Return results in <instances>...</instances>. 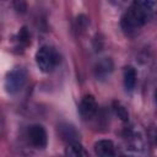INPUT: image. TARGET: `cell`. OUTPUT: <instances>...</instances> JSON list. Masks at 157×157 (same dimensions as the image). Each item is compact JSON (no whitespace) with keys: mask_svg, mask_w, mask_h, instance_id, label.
Wrapping results in <instances>:
<instances>
[{"mask_svg":"<svg viewBox=\"0 0 157 157\" xmlns=\"http://www.w3.org/2000/svg\"><path fill=\"white\" fill-rule=\"evenodd\" d=\"M157 16V0H132L120 18V27L126 36H134L142 26Z\"/></svg>","mask_w":157,"mask_h":157,"instance_id":"1","label":"cell"},{"mask_svg":"<svg viewBox=\"0 0 157 157\" xmlns=\"http://www.w3.org/2000/svg\"><path fill=\"white\" fill-rule=\"evenodd\" d=\"M36 63L42 72H52L59 63V55L49 45H42L36 53Z\"/></svg>","mask_w":157,"mask_h":157,"instance_id":"2","label":"cell"},{"mask_svg":"<svg viewBox=\"0 0 157 157\" xmlns=\"http://www.w3.org/2000/svg\"><path fill=\"white\" fill-rule=\"evenodd\" d=\"M27 81V72L23 69H13L11 71H9L5 76V90L9 94H15L17 92H20L25 83Z\"/></svg>","mask_w":157,"mask_h":157,"instance_id":"3","label":"cell"},{"mask_svg":"<svg viewBox=\"0 0 157 157\" xmlns=\"http://www.w3.org/2000/svg\"><path fill=\"white\" fill-rule=\"evenodd\" d=\"M28 142L36 148H44L48 144V135L45 129L39 124H33L27 130Z\"/></svg>","mask_w":157,"mask_h":157,"instance_id":"4","label":"cell"},{"mask_svg":"<svg viewBox=\"0 0 157 157\" xmlns=\"http://www.w3.org/2000/svg\"><path fill=\"white\" fill-rule=\"evenodd\" d=\"M126 151L130 153H142L145 150V140L142 135L132 129L126 131Z\"/></svg>","mask_w":157,"mask_h":157,"instance_id":"5","label":"cell"},{"mask_svg":"<svg viewBox=\"0 0 157 157\" xmlns=\"http://www.w3.org/2000/svg\"><path fill=\"white\" fill-rule=\"evenodd\" d=\"M97 102L92 94H86L80 103V114L83 119H91L97 113Z\"/></svg>","mask_w":157,"mask_h":157,"instance_id":"6","label":"cell"},{"mask_svg":"<svg viewBox=\"0 0 157 157\" xmlns=\"http://www.w3.org/2000/svg\"><path fill=\"white\" fill-rule=\"evenodd\" d=\"M113 71V61L109 58L98 60L93 67V72L97 80H105Z\"/></svg>","mask_w":157,"mask_h":157,"instance_id":"7","label":"cell"},{"mask_svg":"<svg viewBox=\"0 0 157 157\" xmlns=\"http://www.w3.org/2000/svg\"><path fill=\"white\" fill-rule=\"evenodd\" d=\"M94 153L101 157H110L115 155V147L110 140H98L94 144Z\"/></svg>","mask_w":157,"mask_h":157,"instance_id":"8","label":"cell"},{"mask_svg":"<svg viewBox=\"0 0 157 157\" xmlns=\"http://www.w3.org/2000/svg\"><path fill=\"white\" fill-rule=\"evenodd\" d=\"M58 131H59L61 139L64 141H66L67 144L69 142H74V141H78V132L70 124H66V123L60 124L58 126Z\"/></svg>","mask_w":157,"mask_h":157,"instance_id":"9","label":"cell"},{"mask_svg":"<svg viewBox=\"0 0 157 157\" xmlns=\"http://www.w3.org/2000/svg\"><path fill=\"white\" fill-rule=\"evenodd\" d=\"M123 77H124V86L128 91L134 90L135 85H136V70L132 66H125L124 67V72H123Z\"/></svg>","mask_w":157,"mask_h":157,"instance_id":"10","label":"cell"},{"mask_svg":"<svg viewBox=\"0 0 157 157\" xmlns=\"http://www.w3.org/2000/svg\"><path fill=\"white\" fill-rule=\"evenodd\" d=\"M65 155L70 157H81V156H87V152L78 141H74L67 144L65 148Z\"/></svg>","mask_w":157,"mask_h":157,"instance_id":"11","label":"cell"},{"mask_svg":"<svg viewBox=\"0 0 157 157\" xmlns=\"http://www.w3.org/2000/svg\"><path fill=\"white\" fill-rule=\"evenodd\" d=\"M114 112H115V114L118 115V118H120L123 121H128V119H129L128 110H126L125 107L121 105L119 102H114Z\"/></svg>","mask_w":157,"mask_h":157,"instance_id":"12","label":"cell"},{"mask_svg":"<svg viewBox=\"0 0 157 157\" xmlns=\"http://www.w3.org/2000/svg\"><path fill=\"white\" fill-rule=\"evenodd\" d=\"M151 136H152V139H153V142L157 145V129H155V130L152 131V135H151Z\"/></svg>","mask_w":157,"mask_h":157,"instance_id":"13","label":"cell"},{"mask_svg":"<svg viewBox=\"0 0 157 157\" xmlns=\"http://www.w3.org/2000/svg\"><path fill=\"white\" fill-rule=\"evenodd\" d=\"M156 102H157V91H156Z\"/></svg>","mask_w":157,"mask_h":157,"instance_id":"14","label":"cell"}]
</instances>
